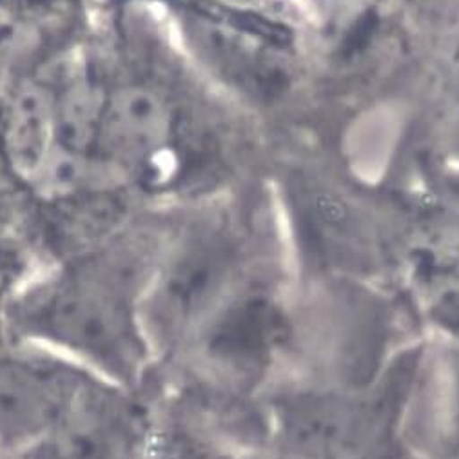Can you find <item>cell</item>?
Listing matches in <instances>:
<instances>
[{"instance_id":"1","label":"cell","mask_w":459,"mask_h":459,"mask_svg":"<svg viewBox=\"0 0 459 459\" xmlns=\"http://www.w3.org/2000/svg\"><path fill=\"white\" fill-rule=\"evenodd\" d=\"M134 262L122 249H91L15 299L12 331L111 385H131L147 343Z\"/></svg>"},{"instance_id":"2","label":"cell","mask_w":459,"mask_h":459,"mask_svg":"<svg viewBox=\"0 0 459 459\" xmlns=\"http://www.w3.org/2000/svg\"><path fill=\"white\" fill-rule=\"evenodd\" d=\"M100 381L40 347L0 358V454L35 459Z\"/></svg>"},{"instance_id":"3","label":"cell","mask_w":459,"mask_h":459,"mask_svg":"<svg viewBox=\"0 0 459 459\" xmlns=\"http://www.w3.org/2000/svg\"><path fill=\"white\" fill-rule=\"evenodd\" d=\"M180 113L171 95L147 79L109 86L97 157L124 180L166 169L175 162Z\"/></svg>"},{"instance_id":"4","label":"cell","mask_w":459,"mask_h":459,"mask_svg":"<svg viewBox=\"0 0 459 459\" xmlns=\"http://www.w3.org/2000/svg\"><path fill=\"white\" fill-rule=\"evenodd\" d=\"M56 147L53 82L37 74L13 81L0 106V155L10 173L31 189Z\"/></svg>"},{"instance_id":"5","label":"cell","mask_w":459,"mask_h":459,"mask_svg":"<svg viewBox=\"0 0 459 459\" xmlns=\"http://www.w3.org/2000/svg\"><path fill=\"white\" fill-rule=\"evenodd\" d=\"M58 145L97 155V140L109 86L88 60L74 62L53 82Z\"/></svg>"}]
</instances>
